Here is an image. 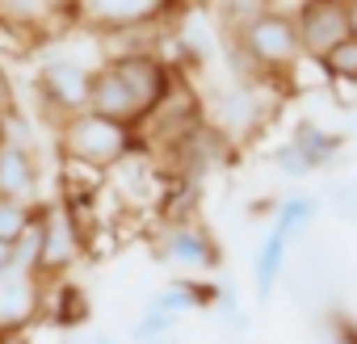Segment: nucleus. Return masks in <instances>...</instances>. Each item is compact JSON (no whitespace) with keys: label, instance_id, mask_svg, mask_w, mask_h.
Listing matches in <instances>:
<instances>
[{"label":"nucleus","instance_id":"22","mask_svg":"<svg viewBox=\"0 0 357 344\" xmlns=\"http://www.w3.org/2000/svg\"><path fill=\"white\" fill-rule=\"evenodd\" d=\"M0 344H30L26 327H0Z\"/></svg>","mask_w":357,"mask_h":344},{"label":"nucleus","instance_id":"18","mask_svg":"<svg viewBox=\"0 0 357 344\" xmlns=\"http://www.w3.org/2000/svg\"><path fill=\"white\" fill-rule=\"evenodd\" d=\"M43 206V202H38ZM38 206H26V202H5L0 198V240H9L17 244V235L38 219Z\"/></svg>","mask_w":357,"mask_h":344},{"label":"nucleus","instance_id":"27","mask_svg":"<svg viewBox=\"0 0 357 344\" xmlns=\"http://www.w3.org/2000/svg\"><path fill=\"white\" fill-rule=\"evenodd\" d=\"M93 344H118V340H114L109 331H97V336H93Z\"/></svg>","mask_w":357,"mask_h":344},{"label":"nucleus","instance_id":"3","mask_svg":"<svg viewBox=\"0 0 357 344\" xmlns=\"http://www.w3.org/2000/svg\"><path fill=\"white\" fill-rule=\"evenodd\" d=\"M176 9L181 0H72L68 26L93 38H118L130 30H155Z\"/></svg>","mask_w":357,"mask_h":344},{"label":"nucleus","instance_id":"15","mask_svg":"<svg viewBox=\"0 0 357 344\" xmlns=\"http://www.w3.org/2000/svg\"><path fill=\"white\" fill-rule=\"evenodd\" d=\"M319 210H324V202L315 198V194H290V198H282V202H273V223L278 227H286L294 240L319 219Z\"/></svg>","mask_w":357,"mask_h":344},{"label":"nucleus","instance_id":"1","mask_svg":"<svg viewBox=\"0 0 357 344\" xmlns=\"http://www.w3.org/2000/svg\"><path fill=\"white\" fill-rule=\"evenodd\" d=\"M176 80L181 76L160 51H118L93 68L89 109L126 126H143V118L172 93Z\"/></svg>","mask_w":357,"mask_h":344},{"label":"nucleus","instance_id":"16","mask_svg":"<svg viewBox=\"0 0 357 344\" xmlns=\"http://www.w3.org/2000/svg\"><path fill=\"white\" fill-rule=\"evenodd\" d=\"M319 63H324V72H328V84H349V88H357V38H353V34L340 38L328 55H319Z\"/></svg>","mask_w":357,"mask_h":344},{"label":"nucleus","instance_id":"31","mask_svg":"<svg viewBox=\"0 0 357 344\" xmlns=\"http://www.w3.org/2000/svg\"><path fill=\"white\" fill-rule=\"evenodd\" d=\"M353 122H357V105H353Z\"/></svg>","mask_w":357,"mask_h":344},{"label":"nucleus","instance_id":"28","mask_svg":"<svg viewBox=\"0 0 357 344\" xmlns=\"http://www.w3.org/2000/svg\"><path fill=\"white\" fill-rule=\"evenodd\" d=\"M151 344H176V336H160V340H151Z\"/></svg>","mask_w":357,"mask_h":344},{"label":"nucleus","instance_id":"9","mask_svg":"<svg viewBox=\"0 0 357 344\" xmlns=\"http://www.w3.org/2000/svg\"><path fill=\"white\" fill-rule=\"evenodd\" d=\"M38 194H43V168H38L34 147L9 139L5 147H0V198H5V202L38 206L43 202Z\"/></svg>","mask_w":357,"mask_h":344},{"label":"nucleus","instance_id":"23","mask_svg":"<svg viewBox=\"0 0 357 344\" xmlns=\"http://www.w3.org/2000/svg\"><path fill=\"white\" fill-rule=\"evenodd\" d=\"M0 114H13V88H9L5 72H0Z\"/></svg>","mask_w":357,"mask_h":344},{"label":"nucleus","instance_id":"7","mask_svg":"<svg viewBox=\"0 0 357 344\" xmlns=\"http://www.w3.org/2000/svg\"><path fill=\"white\" fill-rule=\"evenodd\" d=\"M155 256L176 265V269H190V273H206V269H219L223 252L215 244V235L194 223V219H181V223H168L160 244H155Z\"/></svg>","mask_w":357,"mask_h":344},{"label":"nucleus","instance_id":"5","mask_svg":"<svg viewBox=\"0 0 357 344\" xmlns=\"http://www.w3.org/2000/svg\"><path fill=\"white\" fill-rule=\"evenodd\" d=\"M84 231L76 227V219H72V210L63 206V202H43V248H38V277L43 281H51V277H63L76 260H80V252H84Z\"/></svg>","mask_w":357,"mask_h":344},{"label":"nucleus","instance_id":"8","mask_svg":"<svg viewBox=\"0 0 357 344\" xmlns=\"http://www.w3.org/2000/svg\"><path fill=\"white\" fill-rule=\"evenodd\" d=\"M294 30L303 55H328L340 38H349V9L344 0H303L294 9Z\"/></svg>","mask_w":357,"mask_h":344},{"label":"nucleus","instance_id":"13","mask_svg":"<svg viewBox=\"0 0 357 344\" xmlns=\"http://www.w3.org/2000/svg\"><path fill=\"white\" fill-rule=\"evenodd\" d=\"M89 294L76 286V281H68V277H51L47 286H43V315L55 323V327H80V323H89Z\"/></svg>","mask_w":357,"mask_h":344},{"label":"nucleus","instance_id":"10","mask_svg":"<svg viewBox=\"0 0 357 344\" xmlns=\"http://www.w3.org/2000/svg\"><path fill=\"white\" fill-rule=\"evenodd\" d=\"M43 277L30 269H5L0 273V327H30L43 315Z\"/></svg>","mask_w":357,"mask_h":344},{"label":"nucleus","instance_id":"4","mask_svg":"<svg viewBox=\"0 0 357 344\" xmlns=\"http://www.w3.org/2000/svg\"><path fill=\"white\" fill-rule=\"evenodd\" d=\"M236 38H240V47H244V55L252 59L257 76L278 80V84H282L286 68L303 55V47H298V30H294V17H290V13H278V9L257 13Z\"/></svg>","mask_w":357,"mask_h":344},{"label":"nucleus","instance_id":"25","mask_svg":"<svg viewBox=\"0 0 357 344\" xmlns=\"http://www.w3.org/2000/svg\"><path fill=\"white\" fill-rule=\"evenodd\" d=\"M344 9H349V34L357 38V0H344Z\"/></svg>","mask_w":357,"mask_h":344},{"label":"nucleus","instance_id":"17","mask_svg":"<svg viewBox=\"0 0 357 344\" xmlns=\"http://www.w3.org/2000/svg\"><path fill=\"white\" fill-rule=\"evenodd\" d=\"M172 331H176V315H164V311H155V306H143V315H139L135 327H130V340H135V344H151V340L172 336Z\"/></svg>","mask_w":357,"mask_h":344},{"label":"nucleus","instance_id":"11","mask_svg":"<svg viewBox=\"0 0 357 344\" xmlns=\"http://www.w3.org/2000/svg\"><path fill=\"white\" fill-rule=\"evenodd\" d=\"M55 26H68V13L59 9V0H0V30L55 34Z\"/></svg>","mask_w":357,"mask_h":344},{"label":"nucleus","instance_id":"12","mask_svg":"<svg viewBox=\"0 0 357 344\" xmlns=\"http://www.w3.org/2000/svg\"><path fill=\"white\" fill-rule=\"evenodd\" d=\"M290 248H294V235L273 223L269 235H265V244H261V252H257V265H252V290H257L261 302L273 298V290H278V281H282V273H286Z\"/></svg>","mask_w":357,"mask_h":344},{"label":"nucleus","instance_id":"24","mask_svg":"<svg viewBox=\"0 0 357 344\" xmlns=\"http://www.w3.org/2000/svg\"><path fill=\"white\" fill-rule=\"evenodd\" d=\"M5 269H13V244L0 240V273H5Z\"/></svg>","mask_w":357,"mask_h":344},{"label":"nucleus","instance_id":"6","mask_svg":"<svg viewBox=\"0 0 357 344\" xmlns=\"http://www.w3.org/2000/svg\"><path fill=\"white\" fill-rule=\"evenodd\" d=\"M89 84H93V68L80 59H47L38 72V97H43L47 114H55V118L89 109Z\"/></svg>","mask_w":357,"mask_h":344},{"label":"nucleus","instance_id":"21","mask_svg":"<svg viewBox=\"0 0 357 344\" xmlns=\"http://www.w3.org/2000/svg\"><path fill=\"white\" fill-rule=\"evenodd\" d=\"M215 306H219V315H223L227 323H236L240 331H248V315H244V306H240V298H236V290H227V286H219V294H215Z\"/></svg>","mask_w":357,"mask_h":344},{"label":"nucleus","instance_id":"19","mask_svg":"<svg viewBox=\"0 0 357 344\" xmlns=\"http://www.w3.org/2000/svg\"><path fill=\"white\" fill-rule=\"evenodd\" d=\"M273 164H278V172H282V177H286V181H303V177H307V172H311V164H307V155H303V151H298V147H294L290 139H286V143H282V147L273 151Z\"/></svg>","mask_w":357,"mask_h":344},{"label":"nucleus","instance_id":"26","mask_svg":"<svg viewBox=\"0 0 357 344\" xmlns=\"http://www.w3.org/2000/svg\"><path fill=\"white\" fill-rule=\"evenodd\" d=\"M5 143H9V118L0 114V147H5Z\"/></svg>","mask_w":357,"mask_h":344},{"label":"nucleus","instance_id":"2","mask_svg":"<svg viewBox=\"0 0 357 344\" xmlns=\"http://www.w3.org/2000/svg\"><path fill=\"white\" fill-rule=\"evenodd\" d=\"M55 143H59V155L63 159L84 164V168H97V172H114L130 151H143L135 126L114 122V118H105L97 109H76V114L59 118Z\"/></svg>","mask_w":357,"mask_h":344},{"label":"nucleus","instance_id":"20","mask_svg":"<svg viewBox=\"0 0 357 344\" xmlns=\"http://www.w3.org/2000/svg\"><path fill=\"white\" fill-rule=\"evenodd\" d=\"M332 214L344 223H357V177H349L344 185H336L332 194Z\"/></svg>","mask_w":357,"mask_h":344},{"label":"nucleus","instance_id":"30","mask_svg":"<svg viewBox=\"0 0 357 344\" xmlns=\"http://www.w3.org/2000/svg\"><path fill=\"white\" fill-rule=\"evenodd\" d=\"M68 344H93V340H68Z\"/></svg>","mask_w":357,"mask_h":344},{"label":"nucleus","instance_id":"14","mask_svg":"<svg viewBox=\"0 0 357 344\" xmlns=\"http://www.w3.org/2000/svg\"><path fill=\"white\" fill-rule=\"evenodd\" d=\"M290 143H294V147L307 155L311 172L328 168V164L340 155V134H332V130H319L315 122H298V126L290 130Z\"/></svg>","mask_w":357,"mask_h":344},{"label":"nucleus","instance_id":"29","mask_svg":"<svg viewBox=\"0 0 357 344\" xmlns=\"http://www.w3.org/2000/svg\"><path fill=\"white\" fill-rule=\"evenodd\" d=\"M59 9H63V13H68V9H72V0H59Z\"/></svg>","mask_w":357,"mask_h":344}]
</instances>
